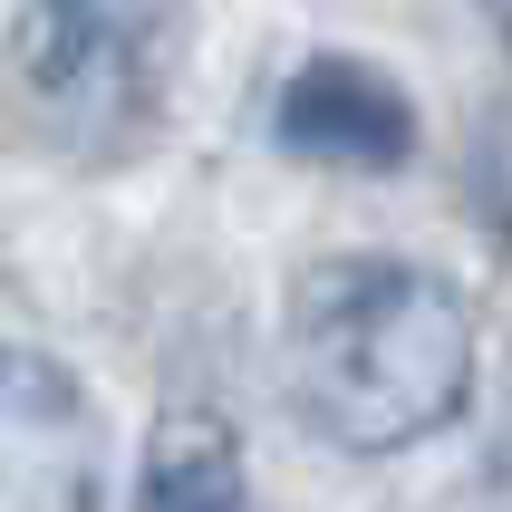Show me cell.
<instances>
[{"label": "cell", "mask_w": 512, "mask_h": 512, "mask_svg": "<svg viewBox=\"0 0 512 512\" xmlns=\"http://www.w3.org/2000/svg\"><path fill=\"white\" fill-rule=\"evenodd\" d=\"M290 397L329 445L397 455L474 406V310L416 261H319L290 290Z\"/></svg>", "instance_id": "1"}, {"label": "cell", "mask_w": 512, "mask_h": 512, "mask_svg": "<svg viewBox=\"0 0 512 512\" xmlns=\"http://www.w3.org/2000/svg\"><path fill=\"white\" fill-rule=\"evenodd\" d=\"M484 20L503 29V49H512V0H484Z\"/></svg>", "instance_id": "7"}, {"label": "cell", "mask_w": 512, "mask_h": 512, "mask_svg": "<svg viewBox=\"0 0 512 512\" xmlns=\"http://www.w3.org/2000/svg\"><path fill=\"white\" fill-rule=\"evenodd\" d=\"M136 512H242V445H232L223 416H165L155 445H145V474H136Z\"/></svg>", "instance_id": "5"}, {"label": "cell", "mask_w": 512, "mask_h": 512, "mask_svg": "<svg viewBox=\"0 0 512 512\" xmlns=\"http://www.w3.org/2000/svg\"><path fill=\"white\" fill-rule=\"evenodd\" d=\"M107 426L49 348H0V512H97Z\"/></svg>", "instance_id": "3"}, {"label": "cell", "mask_w": 512, "mask_h": 512, "mask_svg": "<svg viewBox=\"0 0 512 512\" xmlns=\"http://www.w3.org/2000/svg\"><path fill=\"white\" fill-rule=\"evenodd\" d=\"M474 194L493 203V223L512 232V116L503 126H484V155H474Z\"/></svg>", "instance_id": "6"}, {"label": "cell", "mask_w": 512, "mask_h": 512, "mask_svg": "<svg viewBox=\"0 0 512 512\" xmlns=\"http://www.w3.org/2000/svg\"><path fill=\"white\" fill-rule=\"evenodd\" d=\"M174 49H184V0H29L10 29V87L49 126V145L107 165L155 136Z\"/></svg>", "instance_id": "2"}, {"label": "cell", "mask_w": 512, "mask_h": 512, "mask_svg": "<svg viewBox=\"0 0 512 512\" xmlns=\"http://www.w3.org/2000/svg\"><path fill=\"white\" fill-rule=\"evenodd\" d=\"M271 136L310 165L348 174H397L416 155V97H406L377 58H300L271 107Z\"/></svg>", "instance_id": "4"}]
</instances>
